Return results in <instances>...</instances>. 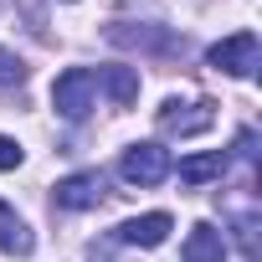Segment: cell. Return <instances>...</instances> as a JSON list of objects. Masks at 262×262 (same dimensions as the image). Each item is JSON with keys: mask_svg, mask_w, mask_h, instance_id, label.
Instances as JSON below:
<instances>
[{"mask_svg": "<svg viewBox=\"0 0 262 262\" xmlns=\"http://www.w3.org/2000/svg\"><path fill=\"white\" fill-rule=\"evenodd\" d=\"M93 93H98V77H93L88 67H67V72L52 82V103H57V113L72 118V123H82V118L93 113Z\"/></svg>", "mask_w": 262, "mask_h": 262, "instance_id": "1", "label": "cell"}, {"mask_svg": "<svg viewBox=\"0 0 262 262\" xmlns=\"http://www.w3.org/2000/svg\"><path fill=\"white\" fill-rule=\"evenodd\" d=\"M118 170H123L128 185H160L170 175V149H160V144H128L123 160H118Z\"/></svg>", "mask_w": 262, "mask_h": 262, "instance_id": "2", "label": "cell"}, {"mask_svg": "<svg viewBox=\"0 0 262 262\" xmlns=\"http://www.w3.org/2000/svg\"><path fill=\"white\" fill-rule=\"evenodd\" d=\"M206 57H211V67H221L231 77H252L257 72V31H236V36L216 41Z\"/></svg>", "mask_w": 262, "mask_h": 262, "instance_id": "3", "label": "cell"}, {"mask_svg": "<svg viewBox=\"0 0 262 262\" xmlns=\"http://www.w3.org/2000/svg\"><path fill=\"white\" fill-rule=\"evenodd\" d=\"M103 170H82V175H67V180H57V190H52V201L62 206V211H93V206H103Z\"/></svg>", "mask_w": 262, "mask_h": 262, "instance_id": "4", "label": "cell"}, {"mask_svg": "<svg viewBox=\"0 0 262 262\" xmlns=\"http://www.w3.org/2000/svg\"><path fill=\"white\" fill-rule=\"evenodd\" d=\"M211 123H216L211 103H180V98H170V103L160 108V128H165V134H180V139H190V134H206Z\"/></svg>", "mask_w": 262, "mask_h": 262, "instance_id": "5", "label": "cell"}, {"mask_svg": "<svg viewBox=\"0 0 262 262\" xmlns=\"http://www.w3.org/2000/svg\"><path fill=\"white\" fill-rule=\"evenodd\" d=\"M170 226H175V221H170L165 211H149V216H134V221H123V226H118V236H123L128 247H160V242L170 236Z\"/></svg>", "mask_w": 262, "mask_h": 262, "instance_id": "6", "label": "cell"}, {"mask_svg": "<svg viewBox=\"0 0 262 262\" xmlns=\"http://www.w3.org/2000/svg\"><path fill=\"white\" fill-rule=\"evenodd\" d=\"M180 257H185V262H226V236H221L211 221H201V226H190Z\"/></svg>", "mask_w": 262, "mask_h": 262, "instance_id": "7", "label": "cell"}, {"mask_svg": "<svg viewBox=\"0 0 262 262\" xmlns=\"http://www.w3.org/2000/svg\"><path fill=\"white\" fill-rule=\"evenodd\" d=\"M36 242H31V231H26V221L16 216V206H6L0 201V252H11V257H26Z\"/></svg>", "mask_w": 262, "mask_h": 262, "instance_id": "8", "label": "cell"}, {"mask_svg": "<svg viewBox=\"0 0 262 262\" xmlns=\"http://www.w3.org/2000/svg\"><path fill=\"white\" fill-rule=\"evenodd\" d=\"M221 170H226V155H221V149H211V155H190V160H180V185L221 180Z\"/></svg>", "mask_w": 262, "mask_h": 262, "instance_id": "9", "label": "cell"}, {"mask_svg": "<svg viewBox=\"0 0 262 262\" xmlns=\"http://www.w3.org/2000/svg\"><path fill=\"white\" fill-rule=\"evenodd\" d=\"M103 88H108V98L118 108H128V103L139 98V72L134 67H103Z\"/></svg>", "mask_w": 262, "mask_h": 262, "instance_id": "10", "label": "cell"}, {"mask_svg": "<svg viewBox=\"0 0 262 262\" xmlns=\"http://www.w3.org/2000/svg\"><path fill=\"white\" fill-rule=\"evenodd\" d=\"M16 165H21V144L0 134V170H16Z\"/></svg>", "mask_w": 262, "mask_h": 262, "instance_id": "11", "label": "cell"}]
</instances>
